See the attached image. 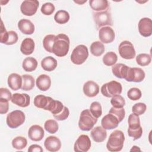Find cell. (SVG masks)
<instances>
[{
    "label": "cell",
    "instance_id": "47",
    "mask_svg": "<svg viewBox=\"0 0 152 152\" xmlns=\"http://www.w3.org/2000/svg\"><path fill=\"white\" fill-rule=\"evenodd\" d=\"M8 39V31L5 29V27L4 26L3 22L1 20V28L0 33V42L2 43L6 44Z\"/></svg>",
    "mask_w": 152,
    "mask_h": 152
},
{
    "label": "cell",
    "instance_id": "21",
    "mask_svg": "<svg viewBox=\"0 0 152 152\" xmlns=\"http://www.w3.org/2000/svg\"><path fill=\"white\" fill-rule=\"evenodd\" d=\"M91 136L93 140L97 142H101L105 140L107 137V132L102 126L93 128L91 131Z\"/></svg>",
    "mask_w": 152,
    "mask_h": 152
},
{
    "label": "cell",
    "instance_id": "2",
    "mask_svg": "<svg viewBox=\"0 0 152 152\" xmlns=\"http://www.w3.org/2000/svg\"><path fill=\"white\" fill-rule=\"evenodd\" d=\"M125 141L124 132L121 130H115L109 135L106 144L107 149L111 152L122 150Z\"/></svg>",
    "mask_w": 152,
    "mask_h": 152
},
{
    "label": "cell",
    "instance_id": "7",
    "mask_svg": "<svg viewBox=\"0 0 152 152\" xmlns=\"http://www.w3.org/2000/svg\"><path fill=\"white\" fill-rule=\"evenodd\" d=\"M88 56V50L86 46L80 45L76 46L71 55V62L75 65L83 64Z\"/></svg>",
    "mask_w": 152,
    "mask_h": 152
},
{
    "label": "cell",
    "instance_id": "48",
    "mask_svg": "<svg viewBox=\"0 0 152 152\" xmlns=\"http://www.w3.org/2000/svg\"><path fill=\"white\" fill-rule=\"evenodd\" d=\"M69 115V111L68 108L66 107V106H64L62 112H61L58 115H53V117L58 121H64V120H65L66 118H68Z\"/></svg>",
    "mask_w": 152,
    "mask_h": 152
},
{
    "label": "cell",
    "instance_id": "1",
    "mask_svg": "<svg viewBox=\"0 0 152 152\" xmlns=\"http://www.w3.org/2000/svg\"><path fill=\"white\" fill-rule=\"evenodd\" d=\"M69 39L65 34H59L56 36L52 49V53L58 57L66 55L69 49Z\"/></svg>",
    "mask_w": 152,
    "mask_h": 152
},
{
    "label": "cell",
    "instance_id": "51",
    "mask_svg": "<svg viewBox=\"0 0 152 152\" xmlns=\"http://www.w3.org/2000/svg\"><path fill=\"white\" fill-rule=\"evenodd\" d=\"M131 151H140L141 150H140V149L139 148V147H137V146H135V145H134V146H133L132 147V148L131 149V150H130Z\"/></svg>",
    "mask_w": 152,
    "mask_h": 152
},
{
    "label": "cell",
    "instance_id": "49",
    "mask_svg": "<svg viewBox=\"0 0 152 152\" xmlns=\"http://www.w3.org/2000/svg\"><path fill=\"white\" fill-rule=\"evenodd\" d=\"M9 109L8 101L0 99V113L5 114L8 112Z\"/></svg>",
    "mask_w": 152,
    "mask_h": 152
},
{
    "label": "cell",
    "instance_id": "28",
    "mask_svg": "<svg viewBox=\"0 0 152 152\" xmlns=\"http://www.w3.org/2000/svg\"><path fill=\"white\" fill-rule=\"evenodd\" d=\"M105 48L103 43L99 41L94 42L90 46V52L95 56H101L104 52Z\"/></svg>",
    "mask_w": 152,
    "mask_h": 152
},
{
    "label": "cell",
    "instance_id": "12",
    "mask_svg": "<svg viewBox=\"0 0 152 152\" xmlns=\"http://www.w3.org/2000/svg\"><path fill=\"white\" fill-rule=\"evenodd\" d=\"M99 37L103 43H112L115 38V31L110 26H104L99 30Z\"/></svg>",
    "mask_w": 152,
    "mask_h": 152
},
{
    "label": "cell",
    "instance_id": "31",
    "mask_svg": "<svg viewBox=\"0 0 152 152\" xmlns=\"http://www.w3.org/2000/svg\"><path fill=\"white\" fill-rule=\"evenodd\" d=\"M56 36L54 34L46 35L43 40V45L45 49L50 53H52L53 46Z\"/></svg>",
    "mask_w": 152,
    "mask_h": 152
},
{
    "label": "cell",
    "instance_id": "24",
    "mask_svg": "<svg viewBox=\"0 0 152 152\" xmlns=\"http://www.w3.org/2000/svg\"><path fill=\"white\" fill-rule=\"evenodd\" d=\"M89 4L95 12L103 11L109 8V4L107 0H90Z\"/></svg>",
    "mask_w": 152,
    "mask_h": 152
},
{
    "label": "cell",
    "instance_id": "43",
    "mask_svg": "<svg viewBox=\"0 0 152 152\" xmlns=\"http://www.w3.org/2000/svg\"><path fill=\"white\" fill-rule=\"evenodd\" d=\"M134 80L133 82L140 83L145 78V74L144 71L140 68H134Z\"/></svg>",
    "mask_w": 152,
    "mask_h": 152
},
{
    "label": "cell",
    "instance_id": "13",
    "mask_svg": "<svg viewBox=\"0 0 152 152\" xmlns=\"http://www.w3.org/2000/svg\"><path fill=\"white\" fill-rule=\"evenodd\" d=\"M140 34L143 37H149L152 34V21L150 18H141L138 24Z\"/></svg>",
    "mask_w": 152,
    "mask_h": 152
},
{
    "label": "cell",
    "instance_id": "25",
    "mask_svg": "<svg viewBox=\"0 0 152 152\" xmlns=\"http://www.w3.org/2000/svg\"><path fill=\"white\" fill-rule=\"evenodd\" d=\"M129 66L124 64H116L113 65L112 71L113 74L117 78H125Z\"/></svg>",
    "mask_w": 152,
    "mask_h": 152
},
{
    "label": "cell",
    "instance_id": "41",
    "mask_svg": "<svg viewBox=\"0 0 152 152\" xmlns=\"http://www.w3.org/2000/svg\"><path fill=\"white\" fill-rule=\"evenodd\" d=\"M55 8L54 5L51 2H46L42 5L40 11L45 15H50L53 13Z\"/></svg>",
    "mask_w": 152,
    "mask_h": 152
},
{
    "label": "cell",
    "instance_id": "11",
    "mask_svg": "<svg viewBox=\"0 0 152 152\" xmlns=\"http://www.w3.org/2000/svg\"><path fill=\"white\" fill-rule=\"evenodd\" d=\"M91 147V141L87 135H81L78 137L74 145V150L76 152H87Z\"/></svg>",
    "mask_w": 152,
    "mask_h": 152
},
{
    "label": "cell",
    "instance_id": "39",
    "mask_svg": "<svg viewBox=\"0 0 152 152\" xmlns=\"http://www.w3.org/2000/svg\"><path fill=\"white\" fill-rule=\"evenodd\" d=\"M141 96L142 93L141 90L136 87L130 88L127 92V96L131 100H138L141 97Z\"/></svg>",
    "mask_w": 152,
    "mask_h": 152
},
{
    "label": "cell",
    "instance_id": "9",
    "mask_svg": "<svg viewBox=\"0 0 152 152\" xmlns=\"http://www.w3.org/2000/svg\"><path fill=\"white\" fill-rule=\"evenodd\" d=\"M118 51L120 56L125 59H132L135 58L136 54L132 43L128 40H124L120 43Z\"/></svg>",
    "mask_w": 152,
    "mask_h": 152
},
{
    "label": "cell",
    "instance_id": "3",
    "mask_svg": "<svg viewBox=\"0 0 152 152\" xmlns=\"http://www.w3.org/2000/svg\"><path fill=\"white\" fill-rule=\"evenodd\" d=\"M97 122V118H95L89 109H85L81 112L78 121V126L82 131H88L91 129Z\"/></svg>",
    "mask_w": 152,
    "mask_h": 152
},
{
    "label": "cell",
    "instance_id": "36",
    "mask_svg": "<svg viewBox=\"0 0 152 152\" xmlns=\"http://www.w3.org/2000/svg\"><path fill=\"white\" fill-rule=\"evenodd\" d=\"M151 58L150 55L147 53H140L136 57V62L140 66H147L151 62Z\"/></svg>",
    "mask_w": 152,
    "mask_h": 152
},
{
    "label": "cell",
    "instance_id": "46",
    "mask_svg": "<svg viewBox=\"0 0 152 152\" xmlns=\"http://www.w3.org/2000/svg\"><path fill=\"white\" fill-rule=\"evenodd\" d=\"M12 94L11 91L7 88H0V99L5 100L6 101H10L11 100Z\"/></svg>",
    "mask_w": 152,
    "mask_h": 152
},
{
    "label": "cell",
    "instance_id": "44",
    "mask_svg": "<svg viewBox=\"0 0 152 152\" xmlns=\"http://www.w3.org/2000/svg\"><path fill=\"white\" fill-rule=\"evenodd\" d=\"M128 135L133 138L134 140L139 139L142 134V128L141 126L135 129H131L128 128Z\"/></svg>",
    "mask_w": 152,
    "mask_h": 152
},
{
    "label": "cell",
    "instance_id": "15",
    "mask_svg": "<svg viewBox=\"0 0 152 152\" xmlns=\"http://www.w3.org/2000/svg\"><path fill=\"white\" fill-rule=\"evenodd\" d=\"M44 145L48 151L55 152L60 150L61 142L58 137L55 136H49L46 138L44 142Z\"/></svg>",
    "mask_w": 152,
    "mask_h": 152
},
{
    "label": "cell",
    "instance_id": "18",
    "mask_svg": "<svg viewBox=\"0 0 152 152\" xmlns=\"http://www.w3.org/2000/svg\"><path fill=\"white\" fill-rule=\"evenodd\" d=\"M45 135V132L42 126L38 125H32L28 129V138L34 141H39Z\"/></svg>",
    "mask_w": 152,
    "mask_h": 152
},
{
    "label": "cell",
    "instance_id": "29",
    "mask_svg": "<svg viewBox=\"0 0 152 152\" xmlns=\"http://www.w3.org/2000/svg\"><path fill=\"white\" fill-rule=\"evenodd\" d=\"M23 85L21 89L24 91H30L34 86V78L28 74H24L22 75Z\"/></svg>",
    "mask_w": 152,
    "mask_h": 152
},
{
    "label": "cell",
    "instance_id": "37",
    "mask_svg": "<svg viewBox=\"0 0 152 152\" xmlns=\"http://www.w3.org/2000/svg\"><path fill=\"white\" fill-rule=\"evenodd\" d=\"M90 111L95 118H99L102 114V109L100 103L98 102H93L91 103Z\"/></svg>",
    "mask_w": 152,
    "mask_h": 152
},
{
    "label": "cell",
    "instance_id": "20",
    "mask_svg": "<svg viewBox=\"0 0 152 152\" xmlns=\"http://www.w3.org/2000/svg\"><path fill=\"white\" fill-rule=\"evenodd\" d=\"M37 87L41 91H47L51 86V79L46 74H41L36 79Z\"/></svg>",
    "mask_w": 152,
    "mask_h": 152
},
{
    "label": "cell",
    "instance_id": "50",
    "mask_svg": "<svg viewBox=\"0 0 152 152\" xmlns=\"http://www.w3.org/2000/svg\"><path fill=\"white\" fill-rule=\"evenodd\" d=\"M43 151L42 147L37 144L31 145L28 148V152H42Z\"/></svg>",
    "mask_w": 152,
    "mask_h": 152
},
{
    "label": "cell",
    "instance_id": "10",
    "mask_svg": "<svg viewBox=\"0 0 152 152\" xmlns=\"http://www.w3.org/2000/svg\"><path fill=\"white\" fill-rule=\"evenodd\" d=\"M39 2L36 0H26L24 1L20 6L21 12L26 16H32L34 15L38 7Z\"/></svg>",
    "mask_w": 152,
    "mask_h": 152
},
{
    "label": "cell",
    "instance_id": "5",
    "mask_svg": "<svg viewBox=\"0 0 152 152\" xmlns=\"http://www.w3.org/2000/svg\"><path fill=\"white\" fill-rule=\"evenodd\" d=\"M58 100L53 99L49 96H45L42 94L36 96L34 99V104L36 107L43 109L45 110H49L52 112L55 108Z\"/></svg>",
    "mask_w": 152,
    "mask_h": 152
},
{
    "label": "cell",
    "instance_id": "30",
    "mask_svg": "<svg viewBox=\"0 0 152 152\" xmlns=\"http://www.w3.org/2000/svg\"><path fill=\"white\" fill-rule=\"evenodd\" d=\"M54 20L58 24H65L69 20V14L65 10L58 11L55 14Z\"/></svg>",
    "mask_w": 152,
    "mask_h": 152
},
{
    "label": "cell",
    "instance_id": "6",
    "mask_svg": "<svg viewBox=\"0 0 152 152\" xmlns=\"http://www.w3.org/2000/svg\"><path fill=\"white\" fill-rule=\"evenodd\" d=\"M122 90L121 84L115 80L104 84L101 87L102 94L106 97H112L116 95H120Z\"/></svg>",
    "mask_w": 152,
    "mask_h": 152
},
{
    "label": "cell",
    "instance_id": "40",
    "mask_svg": "<svg viewBox=\"0 0 152 152\" xmlns=\"http://www.w3.org/2000/svg\"><path fill=\"white\" fill-rule=\"evenodd\" d=\"M109 113H111L115 116L119 122L124 119L125 116V111L124 108H116L112 107L110 108Z\"/></svg>",
    "mask_w": 152,
    "mask_h": 152
},
{
    "label": "cell",
    "instance_id": "38",
    "mask_svg": "<svg viewBox=\"0 0 152 152\" xmlns=\"http://www.w3.org/2000/svg\"><path fill=\"white\" fill-rule=\"evenodd\" d=\"M110 103L114 107L123 108L125 104V100L121 95H116L112 97Z\"/></svg>",
    "mask_w": 152,
    "mask_h": 152
},
{
    "label": "cell",
    "instance_id": "34",
    "mask_svg": "<svg viewBox=\"0 0 152 152\" xmlns=\"http://www.w3.org/2000/svg\"><path fill=\"white\" fill-rule=\"evenodd\" d=\"M27 144V141L25 137L18 136L14 138L12 141L13 148L17 150H22L24 148Z\"/></svg>",
    "mask_w": 152,
    "mask_h": 152
},
{
    "label": "cell",
    "instance_id": "42",
    "mask_svg": "<svg viewBox=\"0 0 152 152\" xmlns=\"http://www.w3.org/2000/svg\"><path fill=\"white\" fill-rule=\"evenodd\" d=\"M147 109L146 104L144 103H135L132 107V111L133 113L136 114L138 116L142 115L144 113Z\"/></svg>",
    "mask_w": 152,
    "mask_h": 152
},
{
    "label": "cell",
    "instance_id": "16",
    "mask_svg": "<svg viewBox=\"0 0 152 152\" xmlns=\"http://www.w3.org/2000/svg\"><path fill=\"white\" fill-rule=\"evenodd\" d=\"M119 122L117 118L111 113H108L103 117L101 124L105 129H113L118 127Z\"/></svg>",
    "mask_w": 152,
    "mask_h": 152
},
{
    "label": "cell",
    "instance_id": "14",
    "mask_svg": "<svg viewBox=\"0 0 152 152\" xmlns=\"http://www.w3.org/2000/svg\"><path fill=\"white\" fill-rule=\"evenodd\" d=\"M11 102L21 107H27L30 103V97L26 93H14L12 96Z\"/></svg>",
    "mask_w": 152,
    "mask_h": 152
},
{
    "label": "cell",
    "instance_id": "22",
    "mask_svg": "<svg viewBox=\"0 0 152 152\" xmlns=\"http://www.w3.org/2000/svg\"><path fill=\"white\" fill-rule=\"evenodd\" d=\"M19 30L24 34H32L34 31V26L27 19H21L18 23Z\"/></svg>",
    "mask_w": 152,
    "mask_h": 152
},
{
    "label": "cell",
    "instance_id": "27",
    "mask_svg": "<svg viewBox=\"0 0 152 152\" xmlns=\"http://www.w3.org/2000/svg\"><path fill=\"white\" fill-rule=\"evenodd\" d=\"M22 66L25 71L32 72L36 69L37 66V61L33 57H27L23 61Z\"/></svg>",
    "mask_w": 152,
    "mask_h": 152
},
{
    "label": "cell",
    "instance_id": "35",
    "mask_svg": "<svg viewBox=\"0 0 152 152\" xmlns=\"http://www.w3.org/2000/svg\"><path fill=\"white\" fill-rule=\"evenodd\" d=\"M44 128L45 130L50 134L56 133L59 128L58 124L55 120L53 119H48L47 120L45 124Z\"/></svg>",
    "mask_w": 152,
    "mask_h": 152
},
{
    "label": "cell",
    "instance_id": "32",
    "mask_svg": "<svg viewBox=\"0 0 152 152\" xmlns=\"http://www.w3.org/2000/svg\"><path fill=\"white\" fill-rule=\"evenodd\" d=\"M118 60L117 55L113 52H107L103 57V62L106 66H113Z\"/></svg>",
    "mask_w": 152,
    "mask_h": 152
},
{
    "label": "cell",
    "instance_id": "45",
    "mask_svg": "<svg viewBox=\"0 0 152 152\" xmlns=\"http://www.w3.org/2000/svg\"><path fill=\"white\" fill-rule=\"evenodd\" d=\"M18 34L15 31H12V30L9 31H8V41L5 45H14L15 43H17V42L18 41Z\"/></svg>",
    "mask_w": 152,
    "mask_h": 152
},
{
    "label": "cell",
    "instance_id": "17",
    "mask_svg": "<svg viewBox=\"0 0 152 152\" xmlns=\"http://www.w3.org/2000/svg\"><path fill=\"white\" fill-rule=\"evenodd\" d=\"M83 92L87 97H95L99 93V85L93 81H87L83 86Z\"/></svg>",
    "mask_w": 152,
    "mask_h": 152
},
{
    "label": "cell",
    "instance_id": "8",
    "mask_svg": "<svg viewBox=\"0 0 152 152\" xmlns=\"http://www.w3.org/2000/svg\"><path fill=\"white\" fill-rule=\"evenodd\" d=\"M26 116L23 112L15 110L7 115L6 122L10 128L14 129L21 125L24 122Z\"/></svg>",
    "mask_w": 152,
    "mask_h": 152
},
{
    "label": "cell",
    "instance_id": "19",
    "mask_svg": "<svg viewBox=\"0 0 152 152\" xmlns=\"http://www.w3.org/2000/svg\"><path fill=\"white\" fill-rule=\"evenodd\" d=\"M8 84L12 90H18L21 88L23 85L22 76L17 73L11 74L8 78Z\"/></svg>",
    "mask_w": 152,
    "mask_h": 152
},
{
    "label": "cell",
    "instance_id": "23",
    "mask_svg": "<svg viewBox=\"0 0 152 152\" xmlns=\"http://www.w3.org/2000/svg\"><path fill=\"white\" fill-rule=\"evenodd\" d=\"M34 47L35 43L34 40L31 38L28 37L23 40L20 46V50L23 54L25 55H29L33 52Z\"/></svg>",
    "mask_w": 152,
    "mask_h": 152
},
{
    "label": "cell",
    "instance_id": "33",
    "mask_svg": "<svg viewBox=\"0 0 152 152\" xmlns=\"http://www.w3.org/2000/svg\"><path fill=\"white\" fill-rule=\"evenodd\" d=\"M128 128L131 129H135L141 126L139 116L133 113L129 115L128 119Z\"/></svg>",
    "mask_w": 152,
    "mask_h": 152
},
{
    "label": "cell",
    "instance_id": "4",
    "mask_svg": "<svg viewBox=\"0 0 152 152\" xmlns=\"http://www.w3.org/2000/svg\"><path fill=\"white\" fill-rule=\"evenodd\" d=\"M93 19L97 29L104 26H112L113 21L109 8L100 12H93Z\"/></svg>",
    "mask_w": 152,
    "mask_h": 152
},
{
    "label": "cell",
    "instance_id": "26",
    "mask_svg": "<svg viewBox=\"0 0 152 152\" xmlns=\"http://www.w3.org/2000/svg\"><path fill=\"white\" fill-rule=\"evenodd\" d=\"M57 61L51 56L44 58L41 61V66L46 71H52L57 66Z\"/></svg>",
    "mask_w": 152,
    "mask_h": 152
}]
</instances>
